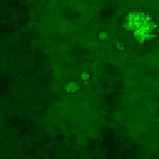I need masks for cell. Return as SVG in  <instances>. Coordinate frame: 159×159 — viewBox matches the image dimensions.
Masks as SVG:
<instances>
[{
  "mask_svg": "<svg viewBox=\"0 0 159 159\" xmlns=\"http://www.w3.org/2000/svg\"><path fill=\"white\" fill-rule=\"evenodd\" d=\"M80 91V81H68L63 85V92L76 93Z\"/></svg>",
  "mask_w": 159,
  "mask_h": 159,
  "instance_id": "6da1fadb",
  "label": "cell"
},
{
  "mask_svg": "<svg viewBox=\"0 0 159 159\" xmlns=\"http://www.w3.org/2000/svg\"><path fill=\"white\" fill-rule=\"evenodd\" d=\"M114 49L117 50V51H121V52H122V51H126V44L123 43V41H117V43L114 44Z\"/></svg>",
  "mask_w": 159,
  "mask_h": 159,
  "instance_id": "7a4b0ae2",
  "label": "cell"
}]
</instances>
